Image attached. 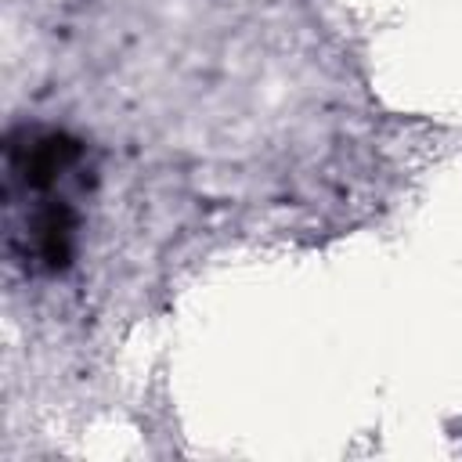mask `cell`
<instances>
[{
	"mask_svg": "<svg viewBox=\"0 0 462 462\" xmlns=\"http://www.w3.org/2000/svg\"><path fill=\"white\" fill-rule=\"evenodd\" d=\"M90 177L87 141L61 126H14L4 141V199L79 195Z\"/></svg>",
	"mask_w": 462,
	"mask_h": 462,
	"instance_id": "obj_1",
	"label": "cell"
},
{
	"mask_svg": "<svg viewBox=\"0 0 462 462\" xmlns=\"http://www.w3.org/2000/svg\"><path fill=\"white\" fill-rule=\"evenodd\" d=\"M7 202V253L25 274L54 278L72 267L83 231L76 195H29Z\"/></svg>",
	"mask_w": 462,
	"mask_h": 462,
	"instance_id": "obj_2",
	"label": "cell"
}]
</instances>
